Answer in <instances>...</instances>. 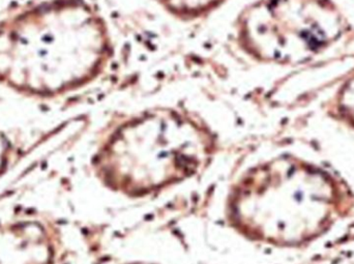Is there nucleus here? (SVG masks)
I'll return each mask as SVG.
<instances>
[{"label": "nucleus", "instance_id": "obj_6", "mask_svg": "<svg viewBox=\"0 0 354 264\" xmlns=\"http://www.w3.org/2000/svg\"><path fill=\"white\" fill-rule=\"evenodd\" d=\"M328 115L354 131V68L330 99Z\"/></svg>", "mask_w": 354, "mask_h": 264}, {"label": "nucleus", "instance_id": "obj_3", "mask_svg": "<svg viewBox=\"0 0 354 264\" xmlns=\"http://www.w3.org/2000/svg\"><path fill=\"white\" fill-rule=\"evenodd\" d=\"M216 151L214 135L201 120L157 109L118 126L95 155V170L110 190L140 198L199 173Z\"/></svg>", "mask_w": 354, "mask_h": 264}, {"label": "nucleus", "instance_id": "obj_2", "mask_svg": "<svg viewBox=\"0 0 354 264\" xmlns=\"http://www.w3.org/2000/svg\"><path fill=\"white\" fill-rule=\"evenodd\" d=\"M110 54L107 26L84 0H53L0 25V82L30 95L83 86Z\"/></svg>", "mask_w": 354, "mask_h": 264}, {"label": "nucleus", "instance_id": "obj_1", "mask_svg": "<svg viewBox=\"0 0 354 264\" xmlns=\"http://www.w3.org/2000/svg\"><path fill=\"white\" fill-rule=\"evenodd\" d=\"M354 191L342 176L293 155L248 170L227 198L229 225L251 242L310 246L353 215Z\"/></svg>", "mask_w": 354, "mask_h": 264}, {"label": "nucleus", "instance_id": "obj_9", "mask_svg": "<svg viewBox=\"0 0 354 264\" xmlns=\"http://www.w3.org/2000/svg\"><path fill=\"white\" fill-rule=\"evenodd\" d=\"M128 264H151V263H128Z\"/></svg>", "mask_w": 354, "mask_h": 264}, {"label": "nucleus", "instance_id": "obj_5", "mask_svg": "<svg viewBox=\"0 0 354 264\" xmlns=\"http://www.w3.org/2000/svg\"><path fill=\"white\" fill-rule=\"evenodd\" d=\"M49 234L32 222L0 226V264H51Z\"/></svg>", "mask_w": 354, "mask_h": 264}, {"label": "nucleus", "instance_id": "obj_8", "mask_svg": "<svg viewBox=\"0 0 354 264\" xmlns=\"http://www.w3.org/2000/svg\"><path fill=\"white\" fill-rule=\"evenodd\" d=\"M6 155H8V147H6V142L0 135V173L6 164Z\"/></svg>", "mask_w": 354, "mask_h": 264}, {"label": "nucleus", "instance_id": "obj_4", "mask_svg": "<svg viewBox=\"0 0 354 264\" xmlns=\"http://www.w3.org/2000/svg\"><path fill=\"white\" fill-rule=\"evenodd\" d=\"M347 26L334 0H260L239 16L237 39L254 59L295 66L333 47Z\"/></svg>", "mask_w": 354, "mask_h": 264}, {"label": "nucleus", "instance_id": "obj_7", "mask_svg": "<svg viewBox=\"0 0 354 264\" xmlns=\"http://www.w3.org/2000/svg\"><path fill=\"white\" fill-rule=\"evenodd\" d=\"M168 12L178 18L196 19L208 14L226 0H157Z\"/></svg>", "mask_w": 354, "mask_h": 264}]
</instances>
